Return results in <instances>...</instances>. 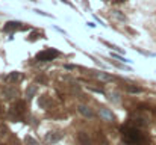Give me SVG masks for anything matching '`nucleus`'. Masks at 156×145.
<instances>
[{
	"instance_id": "1",
	"label": "nucleus",
	"mask_w": 156,
	"mask_h": 145,
	"mask_svg": "<svg viewBox=\"0 0 156 145\" xmlns=\"http://www.w3.org/2000/svg\"><path fill=\"white\" fill-rule=\"evenodd\" d=\"M121 136H123V142L127 145H146L147 139L144 138V135L141 133V130L135 126L126 124L121 127Z\"/></svg>"
},
{
	"instance_id": "2",
	"label": "nucleus",
	"mask_w": 156,
	"mask_h": 145,
	"mask_svg": "<svg viewBox=\"0 0 156 145\" xmlns=\"http://www.w3.org/2000/svg\"><path fill=\"white\" fill-rule=\"evenodd\" d=\"M58 56H59V51H58V50H55V48H46V50L40 51L35 59L40 60V62H49V60L56 59Z\"/></svg>"
},
{
	"instance_id": "3",
	"label": "nucleus",
	"mask_w": 156,
	"mask_h": 145,
	"mask_svg": "<svg viewBox=\"0 0 156 145\" xmlns=\"http://www.w3.org/2000/svg\"><path fill=\"white\" fill-rule=\"evenodd\" d=\"M9 116L14 119H21L24 116V101H17L11 110H9Z\"/></svg>"
},
{
	"instance_id": "4",
	"label": "nucleus",
	"mask_w": 156,
	"mask_h": 145,
	"mask_svg": "<svg viewBox=\"0 0 156 145\" xmlns=\"http://www.w3.org/2000/svg\"><path fill=\"white\" fill-rule=\"evenodd\" d=\"M24 29H26V27L21 26V23H18V21H9V23H6V24L3 26V30L8 32V33H12V32H15V30H24Z\"/></svg>"
},
{
	"instance_id": "5",
	"label": "nucleus",
	"mask_w": 156,
	"mask_h": 145,
	"mask_svg": "<svg viewBox=\"0 0 156 145\" xmlns=\"http://www.w3.org/2000/svg\"><path fill=\"white\" fill-rule=\"evenodd\" d=\"M62 138V133L61 132H50V133H47V136H46V141L50 144H55V142H58L59 139Z\"/></svg>"
},
{
	"instance_id": "6",
	"label": "nucleus",
	"mask_w": 156,
	"mask_h": 145,
	"mask_svg": "<svg viewBox=\"0 0 156 145\" xmlns=\"http://www.w3.org/2000/svg\"><path fill=\"white\" fill-rule=\"evenodd\" d=\"M77 110H79V113H82L85 118H94V112L88 107V106H83V104H80L79 107H77Z\"/></svg>"
},
{
	"instance_id": "7",
	"label": "nucleus",
	"mask_w": 156,
	"mask_h": 145,
	"mask_svg": "<svg viewBox=\"0 0 156 145\" xmlns=\"http://www.w3.org/2000/svg\"><path fill=\"white\" fill-rule=\"evenodd\" d=\"M100 116L103 118L105 121H112V119H114L112 112H111L109 109H106V107H102V109H100Z\"/></svg>"
},
{
	"instance_id": "8",
	"label": "nucleus",
	"mask_w": 156,
	"mask_h": 145,
	"mask_svg": "<svg viewBox=\"0 0 156 145\" xmlns=\"http://www.w3.org/2000/svg\"><path fill=\"white\" fill-rule=\"evenodd\" d=\"M77 139H79V142L82 145H91V139H90L88 133H85V132H80L79 136H77Z\"/></svg>"
},
{
	"instance_id": "9",
	"label": "nucleus",
	"mask_w": 156,
	"mask_h": 145,
	"mask_svg": "<svg viewBox=\"0 0 156 145\" xmlns=\"http://www.w3.org/2000/svg\"><path fill=\"white\" fill-rule=\"evenodd\" d=\"M3 97H5V100L14 98V97H15V89H12V88H5V89H3Z\"/></svg>"
},
{
	"instance_id": "10",
	"label": "nucleus",
	"mask_w": 156,
	"mask_h": 145,
	"mask_svg": "<svg viewBox=\"0 0 156 145\" xmlns=\"http://www.w3.org/2000/svg\"><path fill=\"white\" fill-rule=\"evenodd\" d=\"M94 76L99 79V80H103V82H111L112 77L109 74H105V73H94Z\"/></svg>"
},
{
	"instance_id": "11",
	"label": "nucleus",
	"mask_w": 156,
	"mask_h": 145,
	"mask_svg": "<svg viewBox=\"0 0 156 145\" xmlns=\"http://www.w3.org/2000/svg\"><path fill=\"white\" fill-rule=\"evenodd\" d=\"M35 94H37V86H35V85H30V86L27 88V91H26V97H27V98H32Z\"/></svg>"
},
{
	"instance_id": "12",
	"label": "nucleus",
	"mask_w": 156,
	"mask_h": 145,
	"mask_svg": "<svg viewBox=\"0 0 156 145\" xmlns=\"http://www.w3.org/2000/svg\"><path fill=\"white\" fill-rule=\"evenodd\" d=\"M18 79H20V74H18V73H12V74H9V76L6 77L8 82H14V80H18Z\"/></svg>"
},
{
	"instance_id": "13",
	"label": "nucleus",
	"mask_w": 156,
	"mask_h": 145,
	"mask_svg": "<svg viewBox=\"0 0 156 145\" xmlns=\"http://www.w3.org/2000/svg\"><path fill=\"white\" fill-rule=\"evenodd\" d=\"M24 142L27 145H38V142H37L32 136H26V138H24Z\"/></svg>"
},
{
	"instance_id": "14",
	"label": "nucleus",
	"mask_w": 156,
	"mask_h": 145,
	"mask_svg": "<svg viewBox=\"0 0 156 145\" xmlns=\"http://www.w3.org/2000/svg\"><path fill=\"white\" fill-rule=\"evenodd\" d=\"M112 15H114V17H117L118 20H121V21H124V20H126V17H124L123 14H120V11H114V12H112Z\"/></svg>"
},
{
	"instance_id": "15",
	"label": "nucleus",
	"mask_w": 156,
	"mask_h": 145,
	"mask_svg": "<svg viewBox=\"0 0 156 145\" xmlns=\"http://www.w3.org/2000/svg\"><path fill=\"white\" fill-rule=\"evenodd\" d=\"M114 3H121V2H124V0H112Z\"/></svg>"
},
{
	"instance_id": "16",
	"label": "nucleus",
	"mask_w": 156,
	"mask_h": 145,
	"mask_svg": "<svg viewBox=\"0 0 156 145\" xmlns=\"http://www.w3.org/2000/svg\"><path fill=\"white\" fill-rule=\"evenodd\" d=\"M155 116H156V109H155Z\"/></svg>"
}]
</instances>
